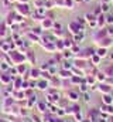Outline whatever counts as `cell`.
<instances>
[{
  "instance_id": "2",
  "label": "cell",
  "mask_w": 113,
  "mask_h": 122,
  "mask_svg": "<svg viewBox=\"0 0 113 122\" xmlns=\"http://www.w3.org/2000/svg\"><path fill=\"white\" fill-rule=\"evenodd\" d=\"M98 56H100V57L106 56V48H99L98 50Z\"/></svg>"
},
{
  "instance_id": "3",
  "label": "cell",
  "mask_w": 113,
  "mask_h": 122,
  "mask_svg": "<svg viewBox=\"0 0 113 122\" xmlns=\"http://www.w3.org/2000/svg\"><path fill=\"white\" fill-rule=\"evenodd\" d=\"M100 91L109 92V91H110V87H109V85H100Z\"/></svg>"
},
{
  "instance_id": "5",
  "label": "cell",
  "mask_w": 113,
  "mask_h": 122,
  "mask_svg": "<svg viewBox=\"0 0 113 122\" xmlns=\"http://www.w3.org/2000/svg\"><path fill=\"white\" fill-rule=\"evenodd\" d=\"M1 81H3V82H9V81H10V78H9L7 75H1Z\"/></svg>"
},
{
  "instance_id": "8",
  "label": "cell",
  "mask_w": 113,
  "mask_h": 122,
  "mask_svg": "<svg viewBox=\"0 0 113 122\" xmlns=\"http://www.w3.org/2000/svg\"><path fill=\"white\" fill-rule=\"evenodd\" d=\"M23 7H26V6H24V4H23ZM20 11H21V13H23V14H24V9H20ZM26 11H27V13H28V9H27V7H26Z\"/></svg>"
},
{
  "instance_id": "9",
  "label": "cell",
  "mask_w": 113,
  "mask_h": 122,
  "mask_svg": "<svg viewBox=\"0 0 113 122\" xmlns=\"http://www.w3.org/2000/svg\"><path fill=\"white\" fill-rule=\"evenodd\" d=\"M113 21V17L112 16H108V23H112Z\"/></svg>"
},
{
  "instance_id": "6",
  "label": "cell",
  "mask_w": 113,
  "mask_h": 122,
  "mask_svg": "<svg viewBox=\"0 0 113 122\" xmlns=\"http://www.w3.org/2000/svg\"><path fill=\"white\" fill-rule=\"evenodd\" d=\"M109 10V4H102V11H108Z\"/></svg>"
},
{
  "instance_id": "1",
  "label": "cell",
  "mask_w": 113,
  "mask_h": 122,
  "mask_svg": "<svg viewBox=\"0 0 113 122\" xmlns=\"http://www.w3.org/2000/svg\"><path fill=\"white\" fill-rule=\"evenodd\" d=\"M52 24H54V23H52V20H48V19H45V20H44V23H42V26H44V27H51Z\"/></svg>"
},
{
  "instance_id": "7",
  "label": "cell",
  "mask_w": 113,
  "mask_h": 122,
  "mask_svg": "<svg viewBox=\"0 0 113 122\" xmlns=\"http://www.w3.org/2000/svg\"><path fill=\"white\" fill-rule=\"evenodd\" d=\"M0 68H1V70H7V65H4V62H1V65H0Z\"/></svg>"
},
{
  "instance_id": "4",
  "label": "cell",
  "mask_w": 113,
  "mask_h": 122,
  "mask_svg": "<svg viewBox=\"0 0 113 122\" xmlns=\"http://www.w3.org/2000/svg\"><path fill=\"white\" fill-rule=\"evenodd\" d=\"M103 102H106V104H110V102H112L110 97H109V95H103Z\"/></svg>"
}]
</instances>
